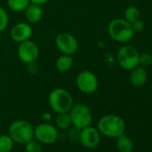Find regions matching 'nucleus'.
I'll return each mask as SVG.
<instances>
[{
  "instance_id": "f257e3e1",
  "label": "nucleus",
  "mask_w": 152,
  "mask_h": 152,
  "mask_svg": "<svg viewBox=\"0 0 152 152\" xmlns=\"http://www.w3.org/2000/svg\"><path fill=\"white\" fill-rule=\"evenodd\" d=\"M99 132L109 138H117L125 132L124 120L116 115H106L98 122Z\"/></svg>"
},
{
  "instance_id": "f03ea898",
  "label": "nucleus",
  "mask_w": 152,
  "mask_h": 152,
  "mask_svg": "<svg viewBox=\"0 0 152 152\" xmlns=\"http://www.w3.org/2000/svg\"><path fill=\"white\" fill-rule=\"evenodd\" d=\"M107 31L111 39L118 43L130 41L135 34L132 23L122 18L113 19L108 24Z\"/></svg>"
},
{
  "instance_id": "7ed1b4c3",
  "label": "nucleus",
  "mask_w": 152,
  "mask_h": 152,
  "mask_svg": "<svg viewBox=\"0 0 152 152\" xmlns=\"http://www.w3.org/2000/svg\"><path fill=\"white\" fill-rule=\"evenodd\" d=\"M48 104L56 114L68 113L73 105V99L68 91L63 88H56L49 93Z\"/></svg>"
},
{
  "instance_id": "20e7f679",
  "label": "nucleus",
  "mask_w": 152,
  "mask_h": 152,
  "mask_svg": "<svg viewBox=\"0 0 152 152\" xmlns=\"http://www.w3.org/2000/svg\"><path fill=\"white\" fill-rule=\"evenodd\" d=\"M8 135L15 143L25 144L34 138V127L26 120H15L9 125Z\"/></svg>"
},
{
  "instance_id": "39448f33",
  "label": "nucleus",
  "mask_w": 152,
  "mask_h": 152,
  "mask_svg": "<svg viewBox=\"0 0 152 152\" xmlns=\"http://www.w3.org/2000/svg\"><path fill=\"white\" fill-rule=\"evenodd\" d=\"M68 113L72 120V124L76 129L82 130L92 124V112L86 104L78 103L72 105Z\"/></svg>"
},
{
  "instance_id": "423d86ee",
  "label": "nucleus",
  "mask_w": 152,
  "mask_h": 152,
  "mask_svg": "<svg viewBox=\"0 0 152 152\" xmlns=\"http://www.w3.org/2000/svg\"><path fill=\"white\" fill-rule=\"evenodd\" d=\"M139 51L130 45H125L120 48L116 56L118 64L127 71H131L139 65Z\"/></svg>"
},
{
  "instance_id": "0eeeda50",
  "label": "nucleus",
  "mask_w": 152,
  "mask_h": 152,
  "mask_svg": "<svg viewBox=\"0 0 152 152\" xmlns=\"http://www.w3.org/2000/svg\"><path fill=\"white\" fill-rule=\"evenodd\" d=\"M57 138L58 130L56 126L51 124L42 123L34 128V139L41 144H53L57 140Z\"/></svg>"
},
{
  "instance_id": "6e6552de",
  "label": "nucleus",
  "mask_w": 152,
  "mask_h": 152,
  "mask_svg": "<svg viewBox=\"0 0 152 152\" xmlns=\"http://www.w3.org/2000/svg\"><path fill=\"white\" fill-rule=\"evenodd\" d=\"M76 87L85 94L94 93L99 88V80L97 76L91 71H83L76 77Z\"/></svg>"
},
{
  "instance_id": "1a4fd4ad",
  "label": "nucleus",
  "mask_w": 152,
  "mask_h": 152,
  "mask_svg": "<svg viewBox=\"0 0 152 152\" xmlns=\"http://www.w3.org/2000/svg\"><path fill=\"white\" fill-rule=\"evenodd\" d=\"M57 49L64 55L72 56L78 50V40L72 34L68 32L59 33L55 40Z\"/></svg>"
},
{
  "instance_id": "9d476101",
  "label": "nucleus",
  "mask_w": 152,
  "mask_h": 152,
  "mask_svg": "<svg viewBox=\"0 0 152 152\" xmlns=\"http://www.w3.org/2000/svg\"><path fill=\"white\" fill-rule=\"evenodd\" d=\"M17 55L22 62L29 64L34 63L38 59L39 49L34 41L28 39L19 44L17 48Z\"/></svg>"
},
{
  "instance_id": "9b49d317",
  "label": "nucleus",
  "mask_w": 152,
  "mask_h": 152,
  "mask_svg": "<svg viewBox=\"0 0 152 152\" xmlns=\"http://www.w3.org/2000/svg\"><path fill=\"white\" fill-rule=\"evenodd\" d=\"M79 140L81 144L89 149L95 148L100 142V132L91 125L87 126L79 132Z\"/></svg>"
},
{
  "instance_id": "f8f14e48",
  "label": "nucleus",
  "mask_w": 152,
  "mask_h": 152,
  "mask_svg": "<svg viewBox=\"0 0 152 152\" xmlns=\"http://www.w3.org/2000/svg\"><path fill=\"white\" fill-rule=\"evenodd\" d=\"M32 35V28L28 23H18L10 31L11 39L18 43L28 40Z\"/></svg>"
},
{
  "instance_id": "ddd939ff",
  "label": "nucleus",
  "mask_w": 152,
  "mask_h": 152,
  "mask_svg": "<svg viewBox=\"0 0 152 152\" xmlns=\"http://www.w3.org/2000/svg\"><path fill=\"white\" fill-rule=\"evenodd\" d=\"M148 79V73L146 68L138 65L132 70H131L130 73V82L134 87H141L143 86Z\"/></svg>"
},
{
  "instance_id": "4468645a",
  "label": "nucleus",
  "mask_w": 152,
  "mask_h": 152,
  "mask_svg": "<svg viewBox=\"0 0 152 152\" xmlns=\"http://www.w3.org/2000/svg\"><path fill=\"white\" fill-rule=\"evenodd\" d=\"M25 18L30 23H38L43 17V9L41 6L31 3L28 7L24 10Z\"/></svg>"
},
{
  "instance_id": "2eb2a0df",
  "label": "nucleus",
  "mask_w": 152,
  "mask_h": 152,
  "mask_svg": "<svg viewBox=\"0 0 152 152\" xmlns=\"http://www.w3.org/2000/svg\"><path fill=\"white\" fill-rule=\"evenodd\" d=\"M133 147V141L126 135L122 134L116 138V148L119 152H132Z\"/></svg>"
},
{
  "instance_id": "dca6fc26",
  "label": "nucleus",
  "mask_w": 152,
  "mask_h": 152,
  "mask_svg": "<svg viewBox=\"0 0 152 152\" xmlns=\"http://www.w3.org/2000/svg\"><path fill=\"white\" fill-rule=\"evenodd\" d=\"M73 64V59L72 56L69 55H62L58 56L56 61V67L59 72H64L69 71Z\"/></svg>"
},
{
  "instance_id": "f3484780",
  "label": "nucleus",
  "mask_w": 152,
  "mask_h": 152,
  "mask_svg": "<svg viewBox=\"0 0 152 152\" xmlns=\"http://www.w3.org/2000/svg\"><path fill=\"white\" fill-rule=\"evenodd\" d=\"M55 123H56V128L60 129V130H67L72 125L69 113L57 114V115L55 119Z\"/></svg>"
},
{
  "instance_id": "a211bd4d",
  "label": "nucleus",
  "mask_w": 152,
  "mask_h": 152,
  "mask_svg": "<svg viewBox=\"0 0 152 152\" xmlns=\"http://www.w3.org/2000/svg\"><path fill=\"white\" fill-rule=\"evenodd\" d=\"M31 4L30 0H7L9 8L14 12H24Z\"/></svg>"
},
{
  "instance_id": "6ab92c4d",
  "label": "nucleus",
  "mask_w": 152,
  "mask_h": 152,
  "mask_svg": "<svg viewBox=\"0 0 152 152\" xmlns=\"http://www.w3.org/2000/svg\"><path fill=\"white\" fill-rule=\"evenodd\" d=\"M15 147V141L8 134L0 135V152H11Z\"/></svg>"
},
{
  "instance_id": "aec40b11",
  "label": "nucleus",
  "mask_w": 152,
  "mask_h": 152,
  "mask_svg": "<svg viewBox=\"0 0 152 152\" xmlns=\"http://www.w3.org/2000/svg\"><path fill=\"white\" fill-rule=\"evenodd\" d=\"M124 19L127 22H129L130 23H132L136 22L137 20L140 19V9L137 8L136 7H133V6L128 7L124 10Z\"/></svg>"
},
{
  "instance_id": "412c9836",
  "label": "nucleus",
  "mask_w": 152,
  "mask_h": 152,
  "mask_svg": "<svg viewBox=\"0 0 152 152\" xmlns=\"http://www.w3.org/2000/svg\"><path fill=\"white\" fill-rule=\"evenodd\" d=\"M24 145H25L24 148L25 152H43L42 144L39 142L37 140H35L34 138L30 141H28L27 143H25Z\"/></svg>"
},
{
  "instance_id": "4be33fe9",
  "label": "nucleus",
  "mask_w": 152,
  "mask_h": 152,
  "mask_svg": "<svg viewBox=\"0 0 152 152\" xmlns=\"http://www.w3.org/2000/svg\"><path fill=\"white\" fill-rule=\"evenodd\" d=\"M8 23L9 17L7 11L2 7H0V32L4 31L7 28Z\"/></svg>"
},
{
  "instance_id": "5701e85b",
  "label": "nucleus",
  "mask_w": 152,
  "mask_h": 152,
  "mask_svg": "<svg viewBox=\"0 0 152 152\" xmlns=\"http://www.w3.org/2000/svg\"><path fill=\"white\" fill-rule=\"evenodd\" d=\"M139 65H140L144 68L150 67L152 65V55L149 53H147V52L140 54Z\"/></svg>"
},
{
  "instance_id": "b1692460",
  "label": "nucleus",
  "mask_w": 152,
  "mask_h": 152,
  "mask_svg": "<svg viewBox=\"0 0 152 152\" xmlns=\"http://www.w3.org/2000/svg\"><path fill=\"white\" fill-rule=\"evenodd\" d=\"M132 28H133V30H134L135 32H140V31H142L144 30V28H145L144 22H143L141 19H139V20H137L136 22L132 23Z\"/></svg>"
},
{
  "instance_id": "393cba45",
  "label": "nucleus",
  "mask_w": 152,
  "mask_h": 152,
  "mask_svg": "<svg viewBox=\"0 0 152 152\" xmlns=\"http://www.w3.org/2000/svg\"><path fill=\"white\" fill-rule=\"evenodd\" d=\"M48 0H30V2L32 3V4H36V5H39V6H42L44 4H46Z\"/></svg>"
},
{
  "instance_id": "a878e982",
  "label": "nucleus",
  "mask_w": 152,
  "mask_h": 152,
  "mask_svg": "<svg viewBox=\"0 0 152 152\" xmlns=\"http://www.w3.org/2000/svg\"><path fill=\"white\" fill-rule=\"evenodd\" d=\"M51 117H52V115H51V114H49L48 112H46V113H44V114L42 115V118H43L44 120H46V121H49V120L51 119Z\"/></svg>"
},
{
  "instance_id": "bb28decb",
  "label": "nucleus",
  "mask_w": 152,
  "mask_h": 152,
  "mask_svg": "<svg viewBox=\"0 0 152 152\" xmlns=\"http://www.w3.org/2000/svg\"><path fill=\"white\" fill-rule=\"evenodd\" d=\"M0 46H1V40H0Z\"/></svg>"
}]
</instances>
